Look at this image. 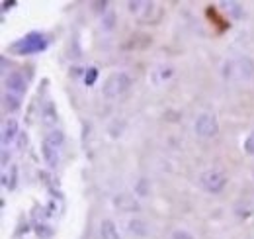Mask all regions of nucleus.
Returning a JSON list of instances; mask_svg holds the SVG:
<instances>
[{
  "mask_svg": "<svg viewBox=\"0 0 254 239\" xmlns=\"http://www.w3.org/2000/svg\"><path fill=\"white\" fill-rule=\"evenodd\" d=\"M114 204H116V208L122 210V212H137L139 210L137 200L133 196H129V194H118L114 198Z\"/></svg>",
  "mask_w": 254,
  "mask_h": 239,
  "instance_id": "obj_7",
  "label": "nucleus"
},
{
  "mask_svg": "<svg viewBox=\"0 0 254 239\" xmlns=\"http://www.w3.org/2000/svg\"><path fill=\"white\" fill-rule=\"evenodd\" d=\"M96 79H98V69H94V67H90L88 71H86V77H84V83L86 85H94Z\"/></svg>",
  "mask_w": 254,
  "mask_h": 239,
  "instance_id": "obj_16",
  "label": "nucleus"
},
{
  "mask_svg": "<svg viewBox=\"0 0 254 239\" xmlns=\"http://www.w3.org/2000/svg\"><path fill=\"white\" fill-rule=\"evenodd\" d=\"M100 236H102V239H122L118 228H116V224L112 220H104L100 224Z\"/></svg>",
  "mask_w": 254,
  "mask_h": 239,
  "instance_id": "obj_9",
  "label": "nucleus"
},
{
  "mask_svg": "<svg viewBox=\"0 0 254 239\" xmlns=\"http://www.w3.org/2000/svg\"><path fill=\"white\" fill-rule=\"evenodd\" d=\"M199 184H201V188H203L205 192H209V194H219V192L225 190V186H227V177L223 175L221 171H217V169H209V171L201 173Z\"/></svg>",
  "mask_w": 254,
  "mask_h": 239,
  "instance_id": "obj_3",
  "label": "nucleus"
},
{
  "mask_svg": "<svg viewBox=\"0 0 254 239\" xmlns=\"http://www.w3.org/2000/svg\"><path fill=\"white\" fill-rule=\"evenodd\" d=\"M172 239H195L191 236L190 232H186V230H176V232H172Z\"/></svg>",
  "mask_w": 254,
  "mask_h": 239,
  "instance_id": "obj_18",
  "label": "nucleus"
},
{
  "mask_svg": "<svg viewBox=\"0 0 254 239\" xmlns=\"http://www.w3.org/2000/svg\"><path fill=\"white\" fill-rule=\"evenodd\" d=\"M6 89L10 90V94H24L28 89V83L22 73H10L6 77Z\"/></svg>",
  "mask_w": 254,
  "mask_h": 239,
  "instance_id": "obj_6",
  "label": "nucleus"
},
{
  "mask_svg": "<svg viewBox=\"0 0 254 239\" xmlns=\"http://www.w3.org/2000/svg\"><path fill=\"white\" fill-rule=\"evenodd\" d=\"M172 73H174L172 67H160V83H162V81H168V79L172 77Z\"/></svg>",
  "mask_w": 254,
  "mask_h": 239,
  "instance_id": "obj_19",
  "label": "nucleus"
},
{
  "mask_svg": "<svg viewBox=\"0 0 254 239\" xmlns=\"http://www.w3.org/2000/svg\"><path fill=\"white\" fill-rule=\"evenodd\" d=\"M129 232L133 234V236H139V238H145L147 234H149V226L143 222V220H139V218H135V220H131L129 222Z\"/></svg>",
  "mask_w": 254,
  "mask_h": 239,
  "instance_id": "obj_11",
  "label": "nucleus"
},
{
  "mask_svg": "<svg viewBox=\"0 0 254 239\" xmlns=\"http://www.w3.org/2000/svg\"><path fill=\"white\" fill-rule=\"evenodd\" d=\"M245 151L254 157V131L251 135H247V139H245Z\"/></svg>",
  "mask_w": 254,
  "mask_h": 239,
  "instance_id": "obj_17",
  "label": "nucleus"
},
{
  "mask_svg": "<svg viewBox=\"0 0 254 239\" xmlns=\"http://www.w3.org/2000/svg\"><path fill=\"white\" fill-rule=\"evenodd\" d=\"M254 77V59L253 57H239V59L225 63V79L237 81H251Z\"/></svg>",
  "mask_w": 254,
  "mask_h": 239,
  "instance_id": "obj_1",
  "label": "nucleus"
},
{
  "mask_svg": "<svg viewBox=\"0 0 254 239\" xmlns=\"http://www.w3.org/2000/svg\"><path fill=\"white\" fill-rule=\"evenodd\" d=\"M43 118L47 123H53V121H57V112L53 110V106H51V102L45 106V110H43Z\"/></svg>",
  "mask_w": 254,
  "mask_h": 239,
  "instance_id": "obj_15",
  "label": "nucleus"
},
{
  "mask_svg": "<svg viewBox=\"0 0 254 239\" xmlns=\"http://www.w3.org/2000/svg\"><path fill=\"white\" fill-rule=\"evenodd\" d=\"M193 129L199 137L203 139H209V137H215L219 133V121L213 114L209 112H203L195 118V123H193Z\"/></svg>",
  "mask_w": 254,
  "mask_h": 239,
  "instance_id": "obj_4",
  "label": "nucleus"
},
{
  "mask_svg": "<svg viewBox=\"0 0 254 239\" xmlns=\"http://www.w3.org/2000/svg\"><path fill=\"white\" fill-rule=\"evenodd\" d=\"M45 230H49V228H45V226H39L37 228V238H43V239H47V238H51V232H45Z\"/></svg>",
  "mask_w": 254,
  "mask_h": 239,
  "instance_id": "obj_21",
  "label": "nucleus"
},
{
  "mask_svg": "<svg viewBox=\"0 0 254 239\" xmlns=\"http://www.w3.org/2000/svg\"><path fill=\"white\" fill-rule=\"evenodd\" d=\"M16 135H18V121L14 118L6 120L4 127H2V141L4 143H12L16 139Z\"/></svg>",
  "mask_w": 254,
  "mask_h": 239,
  "instance_id": "obj_8",
  "label": "nucleus"
},
{
  "mask_svg": "<svg viewBox=\"0 0 254 239\" xmlns=\"http://www.w3.org/2000/svg\"><path fill=\"white\" fill-rule=\"evenodd\" d=\"M4 108L10 110V112H16V110L20 108V100H18V96H14V94H6V96H4Z\"/></svg>",
  "mask_w": 254,
  "mask_h": 239,
  "instance_id": "obj_14",
  "label": "nucleus"
},
{
  "mask_svg": "<svg viewBox=\"0 0 254 239\" xmlns=\"http://www.w3.org/2000/svg\"><path fill=\"white\" fill-rule=\"evenodd\" d=\"M43 159H45V163L49 165V167H57V163H59V149L57 147H53V145H49L47 141H43Z\"/></svg>",
  "mask_w": 254,
  "mask_h": 239,
  "instance_id": "obj_10",
  "label": "nucleus"
},
{
  "mask_svg": "<svg viewBox=\"0 0 254 239\" xmlns=\"http://www.w3.org/2000/svg\"><path fill=\"white\" fill-rule=\"evenodd\" d=\"M145 186H147V180L145 179L139 180V184H137V196H141V198H143V196H147V194H149V190H147Z\"/></svg>",
  "mask_w": 254,
  "mask_h": 239,
  "instance_id": "obj_20",
  "label": "nucleus"
},
{
  "mask_svg": "<svg viewBox=\"0 0 254 239\" xmlns=\"http://www.w3.org/2000/svg\"><path fill=\"white\" fill-rule=\"evenodd\" d=\"M223 6H225V8H229V14H231L233 18H239V20H241V18L245 16L243 6H241V4H237V2H225Z\"/></svg>",
  "mask_w": 254,
  "mask_h": 239,
  "instance_id": "obj_13",
  "label": "nucleus"
},
{
  "mask_svg": "<svg viewBox=\"0 0 254 239\" xmlns=\"http://www.w3.org/2000/svg\"><path fill=\"white\" fill-rule=\"evenodd\" d=\"M45 141H47L49 145H53V147H57V149H59V147L63 145V141H64L63 131H57V129H55V131H51V133L45 137Z\"/></svg>",
  "mask_w": 254,
  "mask_h": 239,
  "instance_id": "obj_12",
  "label": "nucleus"
},
{
  "mask_svg": "<svg viewBox=\"0 0 254 239\" xmlns=\"http://www.w3.org/2000/svg\"><path fill=\"white\" fill-rule=\"evenodd\" d=\"M131 77L124 73V71H120V73H112L108 79H106V83H104V89H102V94L108 98V100H114V98H118V96H122V94H126L127 90L131 89Z\"/></svg>",
  "mask_w": 254,
  "mask_h": 239,
  "instance_id": "obj_2",
  "label": "nucleus"
},
{
  "mask_svg": "<svg viewBox=\"0 0 254 239\" xmlns=\"http://www.w3.org/2000/svg\"><path fill=\"white\" fill-rule=\"evenodd\" d=\"M45 37L41 35V33H30V35H26L24 39H20V41H16L14 45H12V51H16V53H20V55H30V53H37V51H41V49H45Z\"/></svg>",
  "mask_w": 254,
  "mask_h": 239,
  "instance_id": "obj_5",
  "label": "nucleus"
}]
</instances>
